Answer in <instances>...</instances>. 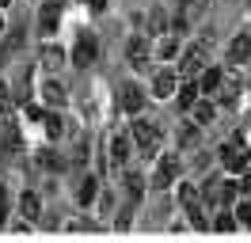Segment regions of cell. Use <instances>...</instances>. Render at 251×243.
Masks as SVG:
<instances>
[{
    "label": "cell",
    "mask_w": 251,
    "mask_h": 243,
    "mask_svg": "<svg viewBox=\"0 0 251 243\" xmlns=\"http://www.w3.org/2000/svg\"><path fill=\"white\" fill-rule=\"evenodd\" d=\"M95 53H99L95 38L92 34H80L76 46H73V65H76V69H88V65H95Z\"/></svg>",
    "instance_id": "277c9868"
},
{
    "label": "cell",
    "mask_w": 251,
    "mask_h": 243,
    "mask_svg": "<svg viewBox=\"0 0 251 243\" xmlns=\"http://www.w3.org/2000/svg\"><path fill=\"white\" fill-rule=\"evenodd\" d=\"M232 217H236V213H225V209H221V213H217V220H213V228H217V232H232V228H236Z\"/></svg>",
    "instance_id": "ffe728a7"
},
{
    "label": "cell",
    "mask_w": 251,
    "mask_h": 243,
    "mask_svg": "<svg viewBox=\"0 0 251 243\" xmlns=\"http://www.w3.org/2000/svg\"><path fill=\"white\" fill-rule=\"evenodd\" d=\"M8 4H12V0H0V8H8Z\"/></svg>",
    "instance_id": "83f0119b"
},
{
    "label": "cell",
    "mask_w": 251,
    "mask_h": 243,
    "mask_svg": "<svg viewBox=\"0 0 251 243\" xmlns=\"http://www.w3.org/2000/svg\"><path fill=\"white\" fill-rule=\"evenodd\" d=\"M248 145H244V137L236 133L228 145H221V164H225V171H244L248 167Z\"/></svg>",
    "instance_id": "7a4b0ae2"
},
{
    "label": "cell",
    "mask_w": 251,
    "mask_h": 243,
    "mask_svg": "<svg viewBox=\"0 0 251 243\" xmlns=\"http://www.w3.org/2000/svg\"><path fill=\"white\" fill-rule=\"evenodd\" d=\"M198 99H202V84L190 76L187 84L179 88V106H183V110H194V103H198Z\"/></svg>",
    "instance_id": "9c48e42d"
},
{
    "label": "cell",
    "mask_w": 251,
    "mask_h": 243,
    "mask_svg": "<svg viewBox=\"0 0 251 243\" xmlns=\"http://www.w3.org/2000/svg\"><path fill=\"white\" fill-rule=\"evenodd\" d=\"M95 186H99L95 179H84V182H80V190H76V201H80V205H92V201H95Z\"/></svg>",
    "instance_id": "2e32d148"
},
{
    "label": "cell",
    "mask_w": 251,
    "mask_h": 243,
    "mask_svg": "<svg viewBox=\"0 0 251 243\" xmlns=\"http://www.w3.org/2000/svg\"><path fill=\"white\" fill-rule=\"evenodd\" d=\"M179 201L187 205V213L198 209V205H202V190H198V186H190V182H183V186H179Z\"/></svg>",
    "instance_id": "4fadbf2b"
},
{
    "label": "cell",
    "mask_w": 251,
    "mask_h": 243,
    "mask_svg": "<svg viewBox=\"0 0 251 243\" xmlns=\"http://www.w3.org/2000/svg\"><path fill=\"white\" fill-rule=\"evenodd\" d=\"M141 106H145V95H141V88L126 84V88H122V110H126V114H137Z\"/></svg>",
    "instance_id": "8fae6325"
},
{
    "label": "cell",
    "mask_w": 251,
    "mask_h": 243,
    "mask_svg": "<svg viewBox=\"0 0 251 243\" xmlns=\"http://www.w3.org/2000/svg\"><path fill=\"white\" fill-rule=\"evenodd\" d=\"M0 30H4V19H0Z\"/></svg>",
    "instance_id": "f1b7e54d"
},
{
    "label": "cell",
    "mask_w": 251,
    "mask_h": 243,
    "mask_svg": "<svg viewBox=\"0 0 251 243\" xmlns=\"http://www.w3.org/2000/svg\"><path fill=\"white\" fill-rule=\"evenodd\" d=\"M57 23H61V4H57V0L42 4V15H38V30H42V34H53V30H57Z\"/></svg>",
    "instance_id": "52a82bcc"
},
{
    "label": "cell",
    "mask_w": 251,
    "mask_h": 243,
    "mask_svg": "<svg viewBox=\"0 0 251 243\" xmlns=\"http://www.w3.org/2000/svg\"><path fill=\"white\" fill-rule=\"evenodd\" d=\"M194 118H198V122H213V106L198 99V103H194Z\"/></svg>",
    "instance_id": "7402d4cb"
},
{
    "label": "cell",
    "mask_w": 251,
    "mask_h": 243,
    "mask_svg": "<svg viewBox=\"0 0 251 243\" xmlns=\"http://www.w3.org/2000/svg\"><path fill=\"white\" fill-rule=\"evenodd\" d=\"M42 61H46L50 69H57V65L65 61V53H61V49H53V46H46V49H42Z\"/></svg>",
    "instance_id": "44dd1931"
},
{
    "label": "cell",
    "mask_w": 251,
    "mask_h": 243,
    "mask_svg": "<svg viewBox=\"0 0 251 243\" xmlns=\"http://www.w3.org/2000/svg\"><path fill=\"white\" fill-rule=\"evenodd\" d=\"M236 217H240L244 228H251V201H240V205H236Z\"/></svg>",
    "instance_id": "603a6c76"
},
{
    "label": "cell",
    "mask_w": 251,
    "mask_h": 243,
    "mask_svg": "<svg viewBox=\"0 0 251 243\" xmlns=\"http://www.w3.org/2000/svg\"><path fill=\"white\" fill-rule=\"evenodd\" d=\"M205 49H209V42L190 46L187 53H183V61H179V73H183V76H198L205 69Z\"/></svg>",
    "instance_id": "5b68a950"
},
{
    "label": "cell",
    "mask_w": 251,
    "mask_h": 243,
    "mask_svg": "<svg viewBox=\"0 0 251 243\" xmlns=\"http://www.w3.org/2000/svg\"><path fill=\"white\" fill-rule=\"evenodd\" d=\"M198 84H202V91H217L221 88V69H205Z\"/></svg>",
    "instance_id": "e0dca14e"
},
{
    "label": "cell",
    "mask_w": 251,
    "mask_h": 243,
    "mask_svg": "<svg viewBox=\"0 0 251 243\" xmlns=\"http://www.w3.org/2000/svg\"><path fill=\"white\" fill-rule=\"evenodd\" d=\"M110 160L122 167L129 164V137H114V145H110Z\"/></svg>",
    "instance_id": "5bb4252c"
},
{
    "label": "cell",
    "mask_w": 251,
    "mask_h": 243,
    "mask_svg": "<svg viewBox=\"0 0 251 243\" xmlns=\"http://www.w3.org/2000/svg\"><path fill=\"white\" fill-rule=\"evenodd\" d=\"M126 194L133 197V201H141V194H145V182L137 179V175H126Z\"/></svg>",
    "instance_id": "d6986e66"
},
{
    "label": "cell",
    "mask_w": 251,
    "mask_h": 243,
    "mask_svg": "<svg viewBox=\"0 0 251 243\" xmlns=\"http://www.w3.org/2000/svg\"><path fill=\"white\" fill-rule=\"evenodd\" d=\"M88 4H92L95 12H103V8H107V0H88Z\"/></svg>",
    "instance_id": "4316f807"
},
{
    "label": "cell",
    "mask_w": 251,
    "mask_h": 243,
    "mask_svg": "<svg viewBox=\"0 0 251 243\" xmlns=\"http://www.w3.org/2000/svg\"><path fill=\"white\" fill-rule=\"evenodd\" d=\"M179 171H183V164H179V156H164L156 164V175H152V186H175L179 182Z\"/></svg>",
    "instance_id": "3957f363"
},
{
    "label": "cell",
    "mask_w": 251,
    "mask_h": 243,
    "mask_svg": "<svg viewBox=\"0 0 251 243\" xmlns=\"http://www.w3.org/2000/svg\"><path fill=\"white\" fill-rule=\"evenodd\" d=\"M19 213H23V217H27V220H42V201H38V194H34V190H27V194L19 197Z\"/></svg>",
    "instance_id": "30bf717a"
},
{
    "label": "cell",
    "mask_w": 251,
    "mask_h": 243,
    "mask_svg": "<svg viewBox=\"0 0 251 243\" xmlns=\"http://www.w3.org/2000/svg\"><path fill=\"white\" fill-rule=\"evenodd\" d=\"M126 57L133 61V69H149V42H145L141 34H133L126 42Z\"/></svg>",
    "instance_id": "8992f818"
},
{
    "label": "cell",
    "mask_w": 251,
    "mask_h": 243,
    "mask_svg": "<svg viewBox=\"0 0 251 243\" xmlns=\"http://www.w3.org/2000/svg\"><path fill=\"white\" fill-rule=\"evenodd\" d=\"M129 137H133V145L141 148V156H156L160 148V125L149 118H137L133 122V129H129Z\"/></svg>",
    "instance_id": "6da1fadb"
},
{
    "label": "cell",
    "mask_w": 251,
    "mask_h": 243,
    "mask_svg": "<svg viewBox=\"0 0 251 243\" xmlns=\"http://www.w3.org/2000/svg\"><path fill=\"white\" fill-rule=\"evenodd\" d=\"M240 190H244V194H251V167H244V182H240Z\"/></svg>",
    "instance_id": "484cf974"
},
{
    "label": "cell",
    "mask_w": 251,
    "mask_h": 243,
    "mask_svg": "<svg viewBox=\"0 0 251 243\" xmlns=\"http://www.w3.org/2000/svg\"><path fill=\"white\" fill-rule=\"evenodd\" d=\"M152 91H156L160 99L175 95V73H156V80H152Z\"/></svg>",
    "instance_id": "7c38bea8"
},
{
    "label": "cell",
    "mask_w": 251,
    "mask_h": 243,
    "mask_svg": "<svg viewBox=\"0 0 251 243\" xmlns=\"http://www.w3.org/2000/svg\"><path fill=\"white\" fill-rule=\"evenodd\" d=\"M248 57H251V34H236L232 46H228V61H232V65H244Z\"/></svg>",
    "instance_id": "ba28073f"
},
{
    "label": "cell",
    "mask_w": 251,
    "mask_h": 243,
    "mask_svg": "<svg viewBox=\"0 0 251 243\" xmlns=\"http://www.w3.org/2000/svg\"><path fill=\"white\" fill-rule=\"evenodd\" d=\"M42 125H46L50 137H61V133H65V122L57 118V114H42Z\"/></svg>",
    "instance_id": "ac0fdd59"
},
{
    "label": "cell",
    "mask_w": 251,
    "mask_h": 243,
    "mask_svg": "<svg viewBox=\"0 0 251 243\" xmlns=\"http://www.w3.org/2000/svg\"><path fill=\"white\" fill-rule=\"evenodd\" d=\"M156 53H160V57H175V42H172V38H160Z\"/></svg>",
    "instance_id": "cb8c5ba5"
},
{
    "label": "cell",
    "mask_w": 251,
    "mask_h": 243,
    "mask_svg": "<svg viewBox=\"0 0 251 243\" xmlns=\"http://www.w3.org/2000/svg\"><path fill=\"white\" fill-rule=\"evenodd\" d=\"M4 217H8V190L0 186V224H4Z\"/></svg>",
    "instance_id": "d4e9b609"
},
{
    "label": "cell",
    "mask_w": 251,
    "mask_h": 243,
    "mask_svg": "<svg viewBox=\"0 0 251 243\" xmlns=\"http://www.w3.org/2000/svg\"><path fill=\"white\" fill-rule=\"evenodd\" d=\"M42 99H46L50 106H61V103H65V91H61V84H53V80H50V84H42Z\"/></svg>",
    "instance_id": "9a60e30c"
}]
</instances>
